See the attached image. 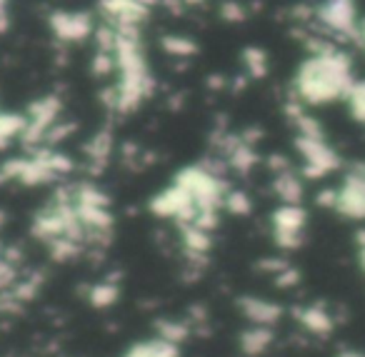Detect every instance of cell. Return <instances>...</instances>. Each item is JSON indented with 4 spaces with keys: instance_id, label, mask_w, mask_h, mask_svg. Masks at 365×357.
<instances>
[{
    "instance_id": "cell-1",
    "label": "cell",
    "mask_w": 365,
    "mask_h": 357,
    "mask_svg": "<svg viewBox=\"0 0 365 357\" xmlns=\"http://www.w3.org/2000/svg\"><path fill=\"white\" fill-rule=\"evenodd\" d=\"M353 83V61L330 43L323 51L310 53L298 66L293 76V98L303 105H325L343 100Z\"/></svg>"
},
{
    "instance_id": "cell-2",
    "label": "cell",
    "mask_w": 365,
    "mask_h": 357,
    "mask_svg": "<svg viewBox=\"0 0 365 357\" xmlns=\"http://www.w3.org/2000/svg\"><path fill=\"white\" fill-rule=\"evenodd\" d=\"M315 26L338 38H360V21L355 0H320L315 6Z\"/></svg>"
},
{
    "instance_id": "cell-3",
    "label": "cell",
    "mask_w": 365,
    "mask_h": 357,
    "mask_svg": "<svg viewBox=\"0 0 365 357\" xmlns=\"http://www.w3.org/2000/svg\"><path fill=\"white\" fill-rule=\"evenodd\" d=\"M48 28L58 46H73L93 38L96 33V18L86 11H53L48 16Z\"/></svg>"
},
{
    "instance_id": "cell-4",
    "label": "cell",
    "mask_w": 365,
    "mask_h": 357,
    "mask_svg": "<svg viewBox=\"0 0 365 357\" xmlns=\"http://www.w3.org/2000/svg\"><path fill=\"white\" fill-rule=\"evenodd\" d=\"M298 152L303 157V172L305 177H323L338 167V155L335 150L323 140V135H298L295 140Z\"/></svg>"
},
{
    "instance_id": "cell-5",
    "label": "cell",
    "mask_w": 365,
    "mask_h": 357,
    "mask_svg": "<svg viewBox=\"0 0 365 357\" xmlns=\"http://www.w3.org/2000/svg\"><path fill=\"white\" fill-rule=\"evenodd\" d=\"M150 13L153 8L143 0H98V16L115 28H143Z\"/></svg>"
},
{
    "instance_id": "cell-6",
    "label": "cell",
    "mask_w": 365,
    "mask_h": 357,
    "mask_svg": "<svg viewBox=\"0 0 365 357\" xmlns=\"http://www.w3.org/2000/svg\"><path fill=\"white\" fill-rule=\"evenodd\" d=\"M305 227V210L300 205H288L273 212V235L280 247H298Z\"/></svg>"
},
{
    "instance_id": "cell-7",
    "label": "cell",
    "mask_w": 365,
    "mask_h": 357,
    "mask_svg": "<svg viewBox=\"0 0 365 357\" xmlns=\"http://www.w3.org/2000/svg\"><path fill=\"white\" fill-rule=\"evenodd\" d=\"M115 150V143H113V133L110 130H101L88 140L86 145V160L91 165L93 172H101L108 165V160L113 157Z\"/></svg>"
},
{
    "instance_id": "cell-8",
    "label": "cell",
    "mask_w": 365,
    "mask_h": 357,
    "mask_svg": "<svg viewBox=\"0 0 365 357\" xmlns=\"http://www.w3.org/2000/svg\"><path fill=\"white\" fill-rule=\"evenodd\" d=\"M240 66H243V76H248V81H263L270 71L268 53L258 46H248L240 51Z\"/></svg>"
},
{
    "instance_id": "cell-9",
    "label": "cell",
    "mask_w": 365,
    "mask_h": 357,
    "mask_svg": "<svg viewBox=\"0 0 365 357\" xmlns=\"http://www.w3.org/2000/svg\"><path fill=\"white\" fill-rule=\"evenodd\" d=\"M160 51L165 53L173 61H190V58L198 56V43L188 36H175V33H168L160 38Z\"/></svg>"
},
{
    "instance_id": "cell-10",
    "label": "cell",
    "mask_w": 365,
    "mask_h": 357,
    "mask_svg": "<svg viewBox=\"0 0 365 357\" xmlns=\"http://www.w3.org/2000/svg\"><path fill=\"white\" fill-rule=\"evenodd\" d=\"M273 187H275V195L283 202H288V205H298L300 197H303V182H300V177L290 167L283 172H275Z\"/></svg>"
},
{
    "instance_id": "cell-11",
    "label": "cell",
    "mask_w": 365,
    "mask_h": 357,
    "mask_svg": "<svg viewBox=\"0 0 365 357\" xmlns=\"http://www.w3.org/2000/svg\"><path fill=\"white\" fill-rule=\"evenodd\" d=\"M91 76L98 78V81H106V78L115 76V53L113 51H98L93 53L91 61Z\"/></svg>"
},
{
    "instance_id": "cell-12",
    "label": "cell",
    "mask_w": 365,
    "mask_h": 357,
    "mask_svg": "<svg viewBox=\"0 0 365 357\" xmlns=\"http://www.w3.org/2000/svg\"><path fill=\"white\" fill-rule=\"evenodd\" d=\"M218 16L223 18L225 23H245L250 18V11L243 0H220Z\"/></svg>"
},
{
    "instance_id": "cell-13",
    "label": "cell",
    "mask_w": 365,
    "mask_h": 357,
    "mask_svg": "<svg viewBox=\"0 0 365 357\" xmlns=\"http://www.w3.org/2000/svg\"><path fill=\"white\" fill-rule=\"evenodd\" d=\"M345 100H348V108L355 120L365 125V81H355L350 93L345 95Z\"/></svg>"
},
{
    "instance_id": "cell-14",
    "label": "cell",
    "mask_w": 365,
    "mask_h": 357,
    "mask_svg": "<svg viewBox=\"0 0 365 357\" xmlns=\"http://www.w3.org/2000/svg\"><path fill=\"white\" fill-rule=\"evenodd\" d=\"M360 43H363V48H365V18L360 21V38H358Z\"/></svg>"
},
{
    "instance_id": "cell-15",
    "label": "cell",
    "mask_w": 365,
    "mask_h": 357,
    "mask_svg": "<svg viewBox=\"0 0 365 357\" xmlns=\"http://www.w3.org/2000/svg\"><path fill=\"white\" fill-rule=\"evenodd\" d=\"M360 260H363V267H365V247H360Z\"/></svg>"
},
{
    "instance_id": "cell-16",
    "label": "cell",
    "mask_w": 365,
    "mask_h": 357,
    "mask_svg": "<svg viewBox=\"0 0 365 357\" xmlns=\"http://www.w3.org/2000/svg\"><path fill=\"white\" fill-rule=\"evenodd\" d=\"M348 357H358V355H348Z\"/></svg>"
}]
</instances>
